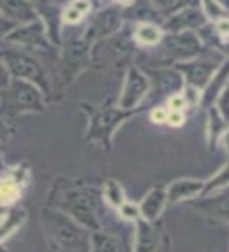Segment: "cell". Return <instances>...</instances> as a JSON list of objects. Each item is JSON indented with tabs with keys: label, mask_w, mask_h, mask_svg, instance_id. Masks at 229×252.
<instances>
[{
	"label": "cell",
	"mask_w": 229,
	"mask_h": 252,
	"mask_svg": "<svg viewBox=\"0 0 229 252\" xmlns=\"http://www.w3.org/2000/svg\"><path fill=\"white\" fill-rule=\"evenodd\" d=\"M102 189L78 186L58 178L51 189L47 207L63 211L90 232L102 230Z\"/></svg>",
	"instance_id": "1"
},
{
	"label": "cell",
	"mask_w": 229,
	"mask_h": 252,
	"mask_svg": "<svg viewBox=\"0 0 229 252\" xmlns=\"http://www.w3.org/2000/svg\"><path fill=\"white\" fill-rule=\"evenodd\" d=\"M41 220L52 248L58 252H91V233L60 210L46 207Z\"/></svg>",
	"instance_id": "2"
},
{
	"label": "cell",
	"mask_w": 229,
	"mask_h": 252,
	"mask_svg": "<svg viewBox=\"0 0 229 252\" xmlns=\"http://www.w3.org/2000/svg\"><path fill=\"white\" fill-rule=\"evenodd\" d=\"M203 54V41L196 32L165 33L162 43L153 47L148 59H140V68H167L190 62Z\"/></svg>",
	"instance_id": "3"
},
{
	"label": "cell",
	"mask_w": 229,
	"mask_h": 252,
	"mask_svg": "<svg viewBox=\"0 0 229 252\" xmlns=\"http://www.w3.org/2000/svg\"><path fill=\"white\" fill-rule=\"evenodd\" d=\"M78 107L90 118L88 131L85 132V142H94V144L104 148L107 153L112 150L113 134L120 128V125H123L129 118L146 109V106H143L135 110H124L118 106L110 104V102H104V104L99 106H93L88 104V102H80Z\"/></svg>",
	"instance_id": "4"
},
{
	"label": "cell",
	"mask_w": 229,
	"mask_h": 252,
	"mask_svg": "<svg viewBox=\"0 0 229 252\" xmlns=\"http://www.w3.org/2000/svg\"><path fill=\"white\" fill-rule=\"evenodd\" d=\"M132 24H124V27L105 39L94 43L91 47V65L102 69H121L130 66V60L138 51L133 41Z\"/></svg>",
	"instance_id": "5"
},
{
	"label": "cell",
	"mask_w": 229,
	"mask_h": 252,
	"mask_svg": "<svg viewBox=\"0 0 229 252\" xmlns=\"http://www.w3.org/2000/svg\"><path fill=\"white\" fill-rule=\"evenodd\" d=\"M44 110L46 96L33 84L11 79L10 85L0 92V120L10 122L21 114Z\"/></svg>",
	"instance_id": "6"
},
{
	"label": "cell",
	"mask_w": 229,
	"mask_h": 252,
	"mask_svg": "<svg viewBox=\"0 0 229 252\" xmlns=\"http://www.w3.org/2000/svg\"><path fill=\"white\" fill-rule=\"evenodd\" d=\"M0 55H2V60L8 71H10L11 79H19V81L33 84L44 93L46 98L52 96L53 87L51 84L49 73L43 66V63L28 51L11 46L0 51Z\"/></svg>",
	"instance_id": "7"
},
{
	"label": "cell",
	"mask_w": 229,
	"mask_h": 252,
	"mask_svg": "<svg viewBox=\"0 0 229 252\" xmlns=\"http://www.w3.org/2000/svg\"><path fill=\"white\" fill-rule=\"evenodd\" d=\"M91 47L83 33L63 41L58 59V84L53 89L57 90L58 96L61 90H65L83 69L91 65Z\"/></svg>",
	"instance_id": "8"
},
{
	"label": "cell",
	"mask_w": 229,
	"mask_h": 252,
	"mask_svg": "<svg viewBox=\"0 0 229 252\" xmlns=\"http://www.w3.org/2000/svg\"><path fill=\"white\" fill-rule=\"evenodd\" d=\"M124 5L126 3H108L93 14L88 26L82 32L91 46L94 43L113 36L124 27Z\"/></svg>",
	"instance_id": "9"
},
{
	"label": "cell",
	"mask_w": 229,
	"mask_h": 252,
	"mask_svg": "<svg viewBox=\"0 0 229 252\" xmlns=\"http://www.w3.org/2000/svg\"><path fill=\"white\" fill-rule=\"evenodd\" d=\"M151 84L145 71L137 65H130L126 69L123 89L116 99V106L124 110H135L143 107V101L148 98Z\"/></svg>",
	"instance_id": "10"
},
{
	"label": "cell",
	"mask_w": 229,
	"mask_h": 252,
	"mask_svg": "<svg viewBox=\"0 0 229 252\" xmlns=\"http://www.w3.org/2000/svg\"><path fill=\"white\" fill-rule=\"evenodd\" d=\"M149 79L151 90L148 94V101L151 102L157 98H171L173 94L182 93L185 81L182 74L175 66L167 68H141Z\"/></svg>",
	"instance_id": "11"
},
{
	"label": "cell",
	"mask_w": 229,
	"mask_h": 252,
	"mask_svg": "<svg viewBox=\"0 0 229 252\" xmlns=\"http://www.w3.org/2000/svg\"><path fill=\"white\" fill-rule=\"evenodd\" d=\"M5 43L24 51H49L52 43L49 41L47 32L41 19H36L25 26H18L5 38Z\"/></svg>",
	"instance_id": "12"
},
{
	"label": "cell",
	"mask_w": 229,
	"mask_h": 252,
	"mask_svg": "<svg viewBox=\"0 0 229 252\" xmlns=\"http://www.w3.org/2000/svg\"><path fill=\"white\" fill-rule=\"evenodd\" d=\"M207 16L201 3H187L162 24L165 33H180V32H196L206 27Z\"/></svg>",
	"instance_id": "13"
},
{
	"label": "cell",
	"mask_w": 229,
	"mask_h": 252,
	"mask_svg": "<svg viewBox=\"0 0 229 252\" xmlns=\"http://www.w3.org/2000/svg\"><path fill=\"white\" fill-rule=\"evenodd\" d=\"M222 66L218 62L214 60H201L195 59L190 62L178 63L175 68L182 74L185 85L193 87L196 90H204L210 82V79L214 77V74L218 71V68Z\"/></svg>",
	"instance_id": "14"
},
{
	"label": "cell",
	"mask_w": 229,
	"mask_h": 252,
	"mask_svg": "<svg viewBox=\"0 0 229 252\" xmlns=\"http://www.w3.org/2000/svg\"><path fill=\"white\" fill-rule=\"evenodd\" d=\"M36 13L38 18L44 24L49 41L53 47H61L63 44V35H61V26H63V8L53 3H43L36 2Z\"/></svg>",
	"instance_id": "15"
},
{
	"label": "cell",
	"mask_w": 229,
	"mask_h": 252,
	"mask_svg": "<svg viewBox=\"0 0 229 252\" xmlns=\"http://www.w3.org/2000/svg\"><path fill=\"white\" fill-rule=\"evenodd\" d=\"M162 248V230L154 222L140 219L135 227V244L132 252H157Z\"/></svg>",
	"instance_id": "16"
},
{
	"label": "cell",
	"mask_w": 229,
	"mask_h": 252,
	"mask_svg": "<svg viewBox=\"0 0 229 252\" xmlns=\"http://www.w3.org/2000/svg\"><path fill=\"white\" fill-rule=\"evenodd\" d=\"M192 208L198 210L210 218L229 220V192H220L215 195H203L201 199H193L187 202Z\"/></svg>",
	"instance_id": "17"
},
{
	"label": "cell",
	"mask_w": 229,
	"mask_h": 252,
	"mask_svg": "<svg viewBox=\"0 0 229 252\" xmlns=\"http://www.w3.org/2000/svg\"><path fill=\"white\" fill-rule=\"evenodd\" d=\"M0 13L16 26H25L38 19L35 3L24 0H0Z\"/></svg>",
	"instance_id": "18"
},
{
	"label": "cell",
	"mask_w": 229,
	"mask_h": 252,
	"mask_svg": "<svg viewBox=\"0 0 229 252\" xmlns=\"http://www.w3.org/2000/svg\"><path fill=\"white\" fill-rule=\"evenodd\" d=\"M167 203H168L167 188L162 185L154 186L151 191L143 197V200H141L138 205L140 213H141V219L148 220V222H155V220L160 218Z\"/></svg>",
	"instance_id": "19"
},
{
	"label": "cell",
	"mask_w": 229,
	"mask_h": 252,
	"mask_svg": "<svg viewBox=\"0 0 229 252\" xmlns=\"http://www.w3.org/2000/svg\"><path fill=\"white\" fill-rule=\"evenodd\" d=\"M206 183L201 180H178L167 188L168 203H179L195 199L196 195H201Z\"/></svg>",
	"instance_id": "20"
},
{
	"label": "cell",
	"mask_w": 229,
	"mask_h": 252,
	"mask_svg": "<svg viewBox=\"0 0 229 252\" xmlns=\"http://www.w3.org/2000/svg\"><path fill=\"white\" fill-rule=\"evenodd\" d=\"M228 82H229V60H226L223 65L218 68V71L214 74V77L210 79L207 87L203 90L200 104L203 107L210 109L217 102L218 96L222 94V92H223V89L226 87Z\"/></svg>",
	"instance_id": "21"
},
{
	"label": "cell",
	"mask_w": 229,
	"mask_h": 252,
	"mask_svg": "<svg viewBox=\"0 0 229 252\" xmlns=\"http://www.w3.org/2000/svg\"><path fill=\"white\" fill-rule=\"evenodd\" d=\"M165 36V32L157 24H138L133 27V41H135L138 49H153L159 46Z\"/></svg>",
	"instance_id": "22"
},
{
	"label": "cell",
	"mask_w": 229,
	"mask_h": 252,
	"mask_svg": "<svg viewBox=\"0 0 229 252\" xmlns=\"http://www.w3.org/2000/svg\"><path fill=\"white\" fill-rule=\"evenodd\" d=\"M91 252H127L115 235L107 232H91Z\"/></svg>",
	"instance_id": "23"
},
{
	"label": "cell",
	"mask_w": 229,
	"mask_h": 252,
	"mask_svg": "<svg viewBox=\"0 0 229 252\" xmlns=\"http://www.w3.org/2000/svg\"><path fill=\"white\" fill-rule=\"evenodd\" d=\"M93 11V5L86 0L80 2H71L63 8V24L66 26H76L83 22V19Z\"/></svg>",
	"instance_id": "24"
},
{
	"label": "cell",
	"mask_w": 229,
	"mask_h": 252,
	"mask_svg": "<svg viewBox=\"0 0 229 252\" xmlns=\"http://www.w3.org/2000/svg\"><path fill=\"white\" fill-rule=\"evenodd\" d=\"M25 218H27V211L21 207H13L8 210L5 219L0 224V243L5 238H8L14 230H18L24 220H25Z\"/></svg>",
	"instance_id": "25"
},
{
	"label": "cell",
	"mask_w": 229,
	"mask_h": 252,
	"mask_svg": "<svg viewBox=\"0 0 229 252\" xmlns=\"http://www.w3.org/2000/svg\"><path fill=\"white\" fill-rule=\"evenodd\" d=\"M102 199H104V202L108 205V207H112L115 210H118L126 200H127L126 199L123 186L113 178L105 180L104 186H102Z\"/></svg>",
	"instance_id": "26"
},
{
	"label": "cell",
	"mask_w": 229,
	"mask_h": 252,
	"mask_svg": "<svg viewBox=\"0 0 229 252\" xmlns=\"http://www.w3.org/2000/svg\"><path fill=\"white\" fill-rule=\"evenodd\" d=\"M21 199V185L11 178H5L0 181V207L11 208Z\"/></svg>",
	"instance_id": "27"
},
{
	"label": "cell",
	"mask_w": 229,
	"mask_h": 252,
	"mask_svg": "<svg viewBox=\"0 0 229 252\" xmlns=\"http://www.w3.org/2000/svg\"><path fill=\"white\" fill-rule=\"evenodd\" d=\"M118 215H120L124 220H129V222H138L141 219V213H140V207L135 205L130 200H126L120 208L116 210Z\"/></svg>",
	"instance_id": "28"
},
{
	"label": "cell",
	"mask_w": 229,
	"mask_h": 252,
	"mask_svg": "<svg viewBox=\"0 0 229 252\" xmlns=\"http://www.w3.org/2000/svg\"><path fill=\"white\" fill-rule=\"evenodd\" d=\"M215 109L218 110V114L223 117V120L228 123L229 122V82L226 84L222 94L218 96Z\"/></svg>",
	"instance_id": "29"
},
{
	"label": "cell",
	"mask_w": 229,
	"mask_h": 252,
	"mask_svg": "<svg viewBox=\"0 0 229 252\" xmlns=\"http://www.w3.org/2000/svg\"><path fill=\"white\" fill-rule=\"evenodd\" d=\"M188 107V101L184 96V93H178L173 94L171 98L167 99V109L168 110H176V112H184Z\"/></svg>",
	"instance_id": "30"
},
{
	"label": "cell",
	"mask_w": 229,
	"mask_h": 252,
	"mask_svg": "<svg viewBox=\"0 0 229 252\" xmlns=\"http://www.w3.org/2000/svg\"><path fill=\"white\" fill-rule=\"evenodd\" d=\"M149 117H151V122L155 125H162V123H167V118H168V109L167 107H162V106H157L154 107L151 112H149Z\"/></svg>",
	"instance_id": "31"
},
{
	"label": "cell",
	"mask_w": 229,
	"mask_h": 252,
	"mask_svg": "<svg viewBox=\"0 0 229 252\" xmlns=\"http://www.w3.org/2000/svg\"><path fill=\"white\" fill-rule=\"evenodd\" d=\"M185 123V114L184 112H176V110H168V118L167 125L173 126V128H180Z\"/></svg>",
	"instance_id": "32"
},
{
	"label": "cell",
	"mask_w": 229,
	"mask_h": 252,
	"mask_svg": "<svg viewBox=\"0 0 229 252\" xmlns=\"http://www.w3.org/2000/svg\"><path fill=\"white\" fill-rule=\"evenodd\" d=\"M16 27H18L16 24L10 22L2 13H0V41H2V39L5 41V38H6L8 35H10Z\"/></svg>",
	"instance_id": "33"
},
{
	"label": "cell",
	"mask_w": 229,
	"mask_h": 252,
	"mask_svg": "<svg viewBox=\"0 0 229 252\" xmlns=\"http://www.w3.org/2000/svg\"><path fill=\"white\" fill-rule=\"evenodd\" d=\"M10 82H11V74L2 60V55H0V92L5 90L10 85Z\"/></svg>",
	"instance_id": "34"
},
{
	"label": "cell",
	"mask_w": 229,
	"mask_h": 252,
	"mask_svg": "<svg viewBox=\"0 0 229 252\" xmlns=\"http://www.w3.org/2000/svg\"><path fill=\"white\" fill-rule=\"evenodd\" d=\"M14 129L11 128V125L5 122V120H0V142L5 144V142L10 140V137L13 136Z\"/></svg>",
	"instance_id": "35"
},
{
	"label": "cell",
	"mask_w": 229,
	"mask_h": 252,
	"mask_svg": "<svg viewBox=\"0 0 229 252\" xmlns=\"http://www.w3.org/2000/svg\"><path fill=\"white\" fill-rule=\"evenodd\" d=\"M214 29H215V32L218 33V36L229 39V19H222V21L215 22Z\"/></svg>",
	"instance_id": "36"
},
{
	"label": "cell",
	"mask_w": 229,
	"mask_h": 252,
	"mask_svg": "<svg viewBox=\"0 0 229 252\" xmlns=\"http://www.w3.org/2000/svg\"><path fill=\"white\" fill-rule=\"evenodd\" d=\"M6 170V165L3 162V144L0 142V172H5Z\"/></svg>",
	"instance_id": "37"
},
{
	"label": "cell",
	"mask_w": 229,
	"mask_h": 252,
	"mask_svg": "<svg viewBox=\"0 0 229 252\" xmlns=\"http://www.w3.org/2000/svg\"><path fill=\"white\" fill-rule=\"evenodd\" d=\"M0 252H5V251H3V249H2V248H0Z\"/></svg>",
	"instance_id": "38"
}]
</instances>
